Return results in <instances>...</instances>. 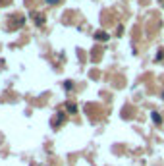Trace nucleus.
Here are the masks:
<instances>
[{"instance_id": "f257e3e1", "label": "nucleus", "mask_w": 164, "mask_h": 166, "mask_svg": "<svg viewBox=\"0 0 164 166\" xmlns=\"http://www.w3.org/2000/svg\"><path fill=\"white\" fill-rule=\"evenodd\" d=\"M151 118H153L154 124H162V116H160L158 112H153V114H151Z\"/></svg>"}, {"instance_id": "f03ea898", "label": "nucleus", "mask_w": 164, "mask_h": 166, "mask_svg": "<svg viewBox=\"0 0 164 166\" xmlns=\"http://www.w3.org/2000/svg\"><path fill=\"white\" fill-rule=\"evenodd\" d=\"M95 39H98V41H106V39H108V35H106L104 31H98V33L95 35Z\"/></svg>"}, {"instance_id": "7ed1b4c3", "label": "nucleus", "mask_w": 164, "mask_h": 166, "mask_svg": "<svg viewBox=\"0 0 164 166\" xmlns=\"http://www.w3.org/2000/svg\"><path fill=\"white\" fill-rule=\"evenodd\" d=\"M160 58H164V50H158V54H156V60H160Z\"/></svg>"}, {"instance_id": "20e7f679", "label": "nucleus", "mask_w": 164, "mask_h": 166, "mask_svg": "<svg viewBox=\"0 0 164 166\" xmlns=\"http://www.w3.org/2000/svg\"><path fill=\"white\" fill-rule=\"evenodd\" d=\"M162 99H164V93H162Z\"/></svg>"}]
</instances>
